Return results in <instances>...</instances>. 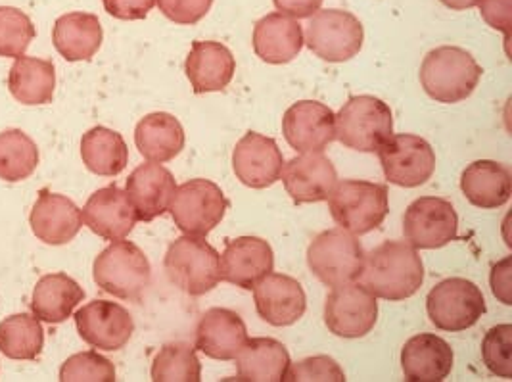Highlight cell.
<instances>
[{"label": "cell", "mask_w": 512, "mask_h": 382, "mask_svg": "<svg viewBox=\"0 0 512 382\" xmlns=\"http://www.w3.org/2000/svg\"><path fill=\"white\" fill-rule=\"evenodd\" d=\"M280 179L296 204H315L328 200L338 173L323 152H302L282 166Z\"/></svg>", "instance_id": "e0dca14e"}, {"label": "cell", "mask_w": 512, "mask_h": 382, "mask_svg": "<svg viewBox=\"0 0 512 382\" xmlns=\"http://www.w3.org/2000/svg\"><path fill=\"white\" fill-rule=\"evenodd\" d=\"M79 336L96 350L117 352L127 346L135 333L131 313L116 302L94 300L75 313Z\"/></svg>", "instance_id": "5bb4252c"}, {"label": "cell", "mask_w": 512, "mask_h": 382, "mask_svg": "<svg viewBox=\"0 0 512 382\" xmlns=\"http://www.w3.org/2000/svg\"><path fill=\"white\" fill-rule=\"evenodd\" d=\"M135 143L148 162L165 164L183 152L185 129L175 116L154 112L139 121L135 129Z\"/></svg>", "instance_id": "83f0119b"}, {"label": "cell", "mask_w": 512, "mask_h": 382, "mask_svg": "<svg viewBox=\"0 0 512 382\" xmlns=\"http://www.w3.org/2000/svg\"><path fill=\"white\" fill-rule=\"evenodd\" d=\"M303 41L321 60L348 62L363 48L365 31L359 18L348 10H317L309 16Z\"/></svg>", "instance_id": "9c48e42d"}, {"label": "cell", "mask_w": 512, "mask_h": 382, "mask_svg": "<svg viewBox=\"0 0 512 382\" xmlns=\"http://www.w3.org/2000/svg\"><path fill=\"white\" fill-rule=\"evenodd\" d=\"M282 133L298 152H323L336 141V114L317 100L296 102L282 118Z\"/></svg>", "instance_id": "9a60e30c"}, {"label": "cell", "mask_w": 512, "mask_h": 382, "mask_svg": "<svg viewBox=\"0 0 512 382\" xmlns=\"http://www.w3.org/2000/svg\"><path fill=\"white\" fill-rule=\"evenodd\" d=\"M376 152L386 179L397 187H420L436 171V152L419 135H392Z\"/></svg>", "instance_id": "8fae6325"}, {"label": "cell", "mask_w": 512, "mask_h": 382, "mask_svg": "<svg viewBox=\"0 0 512 382\" xmlns=\"http://www.w3.org/2000/svg\"><path fill=\"white\" fill-rule=\"evenodd\" d=\"M378 321V302L361 283L332 288L326 296L325 325L340 338H363Z\"/></svg>", "instance_id": "4fadbf2b"}, {"label": "cell", "mask_w": 512, "mask_h": 382, "mask_svg": "<svg viewBox=\"0 0 512 382\" xmlns=\"http://www.w3.org/2000/svg\"><path fill=\"white\" fill-rule=\"evenodd\" d=\"M273 2L279 12L294 20L309 18L323 6V0H273Z\"/></svg>", "instance_id": "f6af8a7d"}, {"label": "cell", "mask_w": 512, "mask_h": 382, "mask_svg": "<svg viewBox=\"0 0 512 382\" xmlns=\"http://www.w3.org/2000/svg\"><path fill=\"white\" fill-rule=\"evenodd\" d=\"M62 382H114L116 367L114 363L98 352H81L66 359L60 369Z\"/></svg>", "instance_id": "74e56055"}, {"label": "cell", "mask_w": 512, "mask_h": 382, "mask_svg": "<svg viewBox=\"0 0 512 382\" xmlns=\"http://www.w3.org/2000/svg\"><path fill=\"white\" fill-rule=\"evenodd\" d=\"M443 6H447V8H451V10H468V8H472V6H476L478 4V0H440Z\"/></svg>", "instance_id": "bcb514c9"}, {"label": "cell", "mask_w": 512, "mask_h": 382, "mask_svg": "<svg viewBox=\"0 0 512 382\" xmlns=\"http://www.w3.org/2000/svg\"><path fill=\"white\" fill-rule=\"evenodd\" d=\"M29 223L37 239L52 246H62L79 235L83 215L68 196L41 191L29 215Z\"/></svg>", "instance_id": "7402d4cb"}, {"label": "cell", "mask_w": 512, "mask_h": 382, "mask_svg": "<svg viewBox=\"0 0 512 382\" xmlns=\"http://www.w3.org/2000/svg\"><path fill=\"white\" fill-rule=\"evenodd\" d=\"M248 340L244 319L233 310H208L196 327V350L219 361H231L238 356Z\"/></svg>", "instance_id": "603a6c76"}, {"label": "cell", "mask_w": 512, "mask_h": 382, "mask_svg": "<svg viewBox=\"0 0 512 382\" xmlns=\"http://www.w3.org/2000/svg\"><path fill=\"white\" fill-rule=\"evenodd\" d=\"M405 240L417 250H436L459 237V215L445 198L422 196L403 215Z\"/></svg>", "instance_id": "7c38bea8"}, {"label": "cell", "mask_w": 512, "mask_h": 382, "mask_svg": "<svg viewBox=\"0 0 512 382\" xmlns=\"http://www.w3.org/2000/svg\"><path fill=\"white\" fill-rule=\"evenodd\" d=\"M426 310L440 331L461 333L474 327L488 308L480 287L468 279L453 277L430 290Z\"/></svg>", "instance_id": "30bf717a"}, {"label": "cell", "mask_w": 512, "mask_h": 382, "mask_svg": "<svg viewBox=\"0 0 512 382\" xmlns=\"http://www.w3.org/2000/svg\"><path fill=\"white\" fill-rule=\"evenodd\" d=\"M229 200L210 179H190L177 187L171 198L169 212L177 229L190 237H208L223 221Z\"/></svg>", "instance_id": "ba28073f"}, {"label": "cell", "mask_w": 512, "mask_h": 382, "mask_svg": "<svg viewBox=\"0 0 512 382\" xmlns=\"http://www.w3.org/2000/svg\"><path fill=\"white\" fill-rule=\"evenodd\" d=\"M482 68L470 52L459 47L430 50L420 66V85L426 95L442 104H457L472 95Z\"/></svg>", "instance_id": "7a4b0ae2"}, {"label": "cell", "mask_w": 512, "mask_h": 382, "mask_svg": "<svg viewBox=\"0 0 512 382\" xmlns=\"http://www.w3.org/2000/svg\"><path fill=\"white\" fill-rule=\"evenodd\" d=\"M81 215L94 235L106 240L129 237L139 221L127 194L116 185L94 192Z\"/></svg>", "instance_id": "44dd1931"}, {"label": "cell", "mask_w": 512, "mask_h": 382, "mask_svg": "<svg viewBox=\"0 0 512 382\" xmlns=\"http://www.w3.org/2000/svg\"><path fill=\"white\" fill-rule=\"evenodd\" d=\"M39 166V148L20 129L0 133V179L18 183L31 177Z\"/></svg>", "instance_id": "e575fe53"}, {"label": "cell", "mask_w": 512, "mask_h": 382, "mask_svg": "<svg viewBox=\"0 0 512 382\" xmlns=\"http://www.w3.org/2000/svg\"><path fill=\"white\" fill-rule=\"evenodd\" d=\"M188 81L196 95L217 93L229 87L236 72L233 52L215 41H194L185 64Z\"/></svg>", "instance_id": "cb8c5ba5"}, {"label": "cell", "mask_w": 512, "mask_h": 382, "mask_svg": "<svg viewBox=\"0 0 512 382\" xmlns=\"http://www.w3.org/2000/svg\"><path fill=\"white\" fill-rule=\"evenodd\" d=\"M163 267L169 281L188 296H204L221 281L219 254L202 237L185 235L173 240Z\"/></svg>", "instance_id": "8992f818"}, {"label": "cell", "mask_w": 512, "mask_h": 382, "mask_svg": "<svg viewBox=\"0 0 512 382\" xmlns=\"http://www.w3.org/2000/svg\"><path fill=\"white\" fill-rule=\"evenodd\" d=\"M482 358L489 373L512 379V325H497L489 329L482 342Z\"/></svg>", "instance_id": "f35d334b"}, {"label": "cell", "mask_w": 512, "mask_h": 382, "mask_svg": "<svg viewBox=\"0 0 512 382\" xmlns=\"http://www.w3.org/2000/svg\"><path fill=\"white\" fill-rule=\"evenodd\" d=\"M461 191L472 206L497 210L511 198V169L493 160L472 162L461 175Z\"/></svg>", "instance_id": "4316f807"}, {"label": "cell", "mask_w": 512, "mask_h": 382, "mask_svg": "<svg viewBox=\"0 0 512 382\" xmlns=\"http://www.w3.org/2000/svg\"><path fill=\"white\" fill-rule=\"evenodd\" d=\"M361 285L376 298L401 302L419 292L424 283V263L419 250L407 240H386L365 254Z\"/></svg>", "instance_id": "6da1fadb"}, {"label": "cell", "mask_w": 512, "mask_h": 382, "mask_svg": "<svg viewBox=\"0 0 512 382\" xmlns=\"http://www.w3.org/2000/svg\"><path fill=\"white\" fill-rule=\"evenodd\" d=\"M83 164L94 175L116 177L129 162V148L125 139L108 127H93L81 139Z\"/></svg>", "instance_id": "d6a6232c"}, {"label": "cell", "mask_w": 512, "mask_h": 382, "mask_svg": "<svg viewBox=\"0 0 512 382\" xmlns=\"http://www.w3.org/2000/svg\"><path fill=\"white\" fill-rule=\"evenodd\" d=\"M163 16L179 25L198 24L211 10L213 0H156Z\"/></svg>", "instance_id": "60d3db41"}, {"label": "cell", "mask_w": 512, "mask_h": 382, "mask_svg": "<svg viewBox=\"0 0 512 382\" xmlns=\"http://www.w3.org/2000/svg\"><path fill=\"white\" fill-rule=\"evenodd\" d=\"M154 382H200L202 363L188 342L165 344L152 363Z\"/></svg>", "instance_id": "d590c367"}, {"label": "cell", "mask_w": 512, "mask_h": 382, "mask_svg": "<svg viewBox=\"0 0 512 382\" xmlns=\"http://www.w3.org/2000/svg\"><path fill=\"white\" fill-rule=\"evenodd\" d=\"M234 359L238 379L248 382H282L292 363L286 346L275 338L246 340Z\"/></svg>", "instance_id": "f1b7e54d"}, {"label": "cell", "mask_w": 512, "mask_h": 382, "mask_svg": "<svg viewBox=\"0 0 512 382\" xmlns=\"http://www.w3.org/2000/svg\"><path fill=\"white\" fill-rule=\"evenodd\" d=\"M221 281L234 287L254 290L261 279L273 273L275 254L267 240L259 237H238L229 240L219 256Z\"/></svg>", "instance_id": "ac0fdd59"}, {"label": "cell", "mask_w": 512, "mask_h": 382, "mask_svg": "<svg viewBox=\"0 0 512 382\" xmlns=\"http://www.w3.org/2000/svg\"><path fill=\"white\" fill-rule=\"evenodd\" d=\"M328 210L351 235H367L378 229L390 212L388 189L371 181H340L328 196Z\"/></svg>", "instance_id": "3957f363"}, {"label": "cell", "mask_w": 512, "mask_h": 382, "mask_svg": "<svg viewBox=\"0 0 512 382\" xmlns=\"http://www.w3.org/2000/svg\"><path fill=\"white\" fill-rule=\"evenodd\" d=\"M85 290L66 273H50L39 279L31 298L33 315L50 325L64 323L83 302Z\"/></svg>", "instance_id": "f546056e"}, {"label": "cell", "mask_w": 512, "mask_h": 382, "mask_svg": "<svg viewBox=\"0 0 512 382\" xmlns=\"http://www.w3.org/2000/svg\"><path fill=\"white\" fill-rule=\"evenodd\" d=\"M102 2L110 16L125 22L144 20L156 4V0H102Z\"/></svg>", "instance_id": "7bdbcfd3"}, {"label": "cell", "mask_w": 512, "mask_h": 382, "mask_svg": "<svg viewBox=\"0 0 512 382\" xmlns=\"http://www.w3.org/2000/svg\"><path fill=\"white\" fill-rule=\"evenodd\" d=\"M252 43L259 60L273 66L288 64L305 45L303 27L298 20L282 12H273L257 22Z\"/></svg>", "instance_id": "484cf974"}, {"label": "cell", "mask_w": 512, "mask_h": 382, "mask_svg": "<svg viewBox=\"0 0 512 382\" xmlns=\"http://www.w3.org/2000/svg\"><path fill=\"white\" fill-rule=\"evenodd\" d=\"M54 87H56V72L50 60L18 56L10 68L8 89L22 104L39 106V104L52 102Z\"/></svg>", "instance_id": "1f68e13d"}, {"label": "cell", "mask_w": 512, "mask_h": 382, "mask_svg": "<svg viewBox=\"0 0 512 382\" xmlns=\"http://www.w3.org/2000/svg\"><path fill=\"white\" fill-rule=\"evenodd\" d=\"M284 381L288 382H344L346 373L336 359L328 356L305 358L288 367Z\"/></svg>", "instance_id": "ab89813d"}, {"label": "cell", "mask_w": 512, "mask_h": 382, "mask_svg": "<svg viewBox=\"0 0 512 382\" xmlns=\"http://www.w3.org/2000/svg\"><path fill=\"white\" fill-rule=\"evenodd\" d=\"M35 37V25L31 18L12 6H0V56L18 58Z\"/></svg>", "instance_id": "8d00e7d4"}, {"label": "cell", "mask_w": 512, "mask_h": 382, "mask_svg": "<svg viewBox=\"0 0 512 382\" xmlns=\"http://www.w3.org/2000/svg\"><path fill=\"white\" fill-rule=\"evenodd\" d=\"M282 166L284 156L271 137L250 131L234 146V175L250 189L273 187L280 179Z\"/></svg>", "instance_id": "2e32d148"}, {"label": "cell", "mask_w": 512, "mask_h": 382, "mask_svg": "<svg viewBox=\"0 0 512 382\" xmlns=\"http://www.w3.org/2000/svg\"><path fill=\"white\" fill-rule=\"evenodd\" d=\"M392 135V108L376 96H351L336 114V139L351 150L376 152Z\"/></svg>", "instance_id": "5b68a950"}, {"label": "cell", "mask_w": 512, "mask_h": 382, "mask_svg": "<svg viewBox=\"0 0 512 382\" xmlns=\"http://www.w3.org/2000/svg\"><path fill=\"white\" fill-rule=\"evenodd\" d=\"M478 8L486 24L505 33V39L509 41L512 31V0H478Z\"/></svg>", "instance_id": "b9f144b4"}, {"label": "cell", "mask_w": 512, "mask_h": 382, "mask_svg": "<svg viewBox=\"0 0 512 382\" xmlns=\"http://www.w3.org/2000/svg\"><path fill=\"white\" fill-rule=\"evenodd\" d=\"M453 350L436 335L409 338L401 350V369L409 382H442L453 371Z\"/></svg>", "instance_id": "d4e9b609"}, {"label": "cell", "mask_w": 512, "mask_h": 382, "mask_svg": "<svg viewBox=\"0 0 512 382\" xmlns=\"http://www.w3.org/2000/svg\"><path fill=\"white\" fill-rule=\"evenodd\" d=\"M511 285V258H505L503 262L493 267V273H491V290L505 306L512 304Z\"/></svg>", "instance_id": "ee69618b"}, {"label": "cell", "mask_w": 512, "mask_h": 382, "mask_svg": "<svg viewBox=\"0 0 512 382\" xmlns=\"http://www.w3.org/2000/svg\"><path fill=\"white\" fill-rule=\"evenodd\" d=\"M177 191L173 173L162 164L150 162L135 169L129 179L125 194L139 221L150 223L169 210L171 198Z\"/></svg>", "instance_id": "ffe728a7"}, {"label": "cell", "mask_w": 512, "mask_h": 382, "mask_svg": "<svg viewBox=\"0 0 512 382\" xmlns=\"http://www.w3.org/2000/svg\"><path fill=\"white\" fill-rule=\"evenodd\" d=\"M102 25L98 16L87 12H71L56 20L52 41L68 62L91 60L102 47Z\"/></svg>", "instance_id": "4dcf8cb0"}, {"label": "cell", "mask_w": 512, "mask_h": 382, "mask_svg": "<svg viewBox=\"0 0 512 382\" xmlns=\"http://www.w3.org/2000/svg\"><path fill=\"white\" fill-rule=\"evenodd\" d=\"M45 348V331L35 315L18 313L0 323V352L10 359L31 361Z\"/></svg>", "instance_id": "836d02e7"}, {"label": "cell", "mask_w": 512, "mask_h": 382, "mask_svg": "<svg viewBox=\"0 0 512 382\" xmlns=\"http://www.w3.org/2000/svg\"><path fill=\"white\" fill-rule=\"evenodd\" d=\"M311 273L326 285L336 288L355 283L361 277L365 250L346 229H328L311 240L307 248Z\"/></svg>", "instance_id": "52a82bcc"}, {"label": "cell", "mask_w": 512, "mask_h": 382, "mask_svg": "<svg viewBox=\"0 0 512 382\" xmlns=\"http://www.w3.org/2000/svg\"><path fill=\"white\" fill-rule=\"evenodd\" d=\"M94 283L119 300H139L150 287L152 267L144 252L129 240H114L93 267Z\"/></svg>", "instance_id": "277c9868"}, {"label": "cell", "mask_w": 512, "mask_h": 382, "mask_svg": "<svg viewBox=\"0 0 512 382\" xmlns=\"http://www.w3.org/2000/svg\"><path fill=\"white\" fill-rule=\"evenodd\" d=\"M254 302L259 317L273 327L298 323L307 308L302 285L288 275L269 273L254 287Z\"/></svg>", "instance_id": "d6986e66"}]
</instances>
